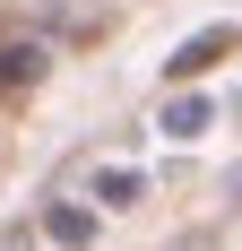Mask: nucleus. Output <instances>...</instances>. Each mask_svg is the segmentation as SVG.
<instances>
[{
	"label": "nucleus",
	"instance_id": "f257e3e1",
	"mask_svg": "<svg viewBox=\"0 0 242 251\" xmlns=\"http://www.w3.org/2000/svg\"><path fill=\"white\" fill-rule=\"evenodd\" d=\"M225 52H234V26H208V35H191V44H182V52L165 61V78L182 87V78H199V70H217Z\"/></svg>",
	"mask_w": 242,
	"mask_h": 251
},
{
	"label": "nucleus",
	"instance_id": "f03ea898",
	"mask_svg": "<svg viewBox=\"0 0 242 251\" xmlns=\"http://www.w3.org/2000/svg\"><path fill=\"white\" fill-rule=\"evenodd\" d=\"M35 70H44V52H35V44H9V61H0V87H9V96H26V87H35Z\"/></svg>",
	"mask_w": 242,
	"mask_h": 251
},
{
	"label": "nucleus",
	"instance_id": "7ed1b4c3",
	"mask_svg": "<svg viewBox=\"0 0 242 251\" xmlns=\"http://www.w3.org/2000/svg\"><path fill=\"white\" fill-rule=\"evenodd\" d=\"M165 130H173V139H199V130H208V104H199V96H182V104L165 113Z\"/></svg>",
	"mask_w": 242,
	"mask_h": 251
},
{
	"label": "nucleus",
	"instance_id": "20e7f679",
	"mask_svg": "<svg viewBox=\"0 0 242 251\" xmlns=\"http://www.w3.org/2000/svg\"><path fill=\"white\" fill-rule=\"evenodd\" d=\"M52 234H61V243H87L96 217H87V208H52Z\"/></svg>",
	"mask_w": 242,
	"mask_h": 251
},
{
	"label": "nucleus",
	"instance_id": "39448f33",
	"mask_svg": "<svg viewBox=\"0 0 242 251\" xmlns=\"http://www.w3.org/2000/svg\"><path fill=\"white\" fill-rule=\"evenodd\" d=\"M96 200H113V208H121V200H139V174H104V182H96Z\"/></svg>",
	"mask_w": 242,
	"mask_h": 251
}]
</instances>
